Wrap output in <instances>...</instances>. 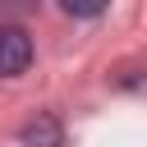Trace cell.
Masks as SVG:
<instances>
[{"instance_id":"6da1fadb","label":"cell","mask_w":147,"mask_h":147,"mask_svg":"<svg viewBox=\"0 0 147 147\" xmlns=\"http://www.w3.org/2000/svg\"><path fill=\"white\" fill-rule=\"evenodd\" d=\"M32 64V37L18 23H0V78H18Z\"/></svg>"},{"instance_id":"7a4b0ae2","label":"cell","mask_w":147,"mask_h":147,"mask_svg":"<svg viewBox=\"0 0 147 147\" xmlns=\"http://www.w3.org/2000/svg\"><path fill=\"white\" fill-rule=\"evenodd\" d=\"M60 119L55 115H37L32 124H23V142L28 147H60Z\"/></svg>"},{"instance_id":"3957f363","label":"cell","mask_w":147,"mask_h":147,"mask_svg":"<svg viewBox=\"0 0 147 147\" xmlns=\"http://www.w3.org/2000/svg\"><path fill=\"white\" fill-rule=\"evenodd\" d=\"M60 9H64V14H83V18H96V14H101V5H78V0H64Z\"/></svg>"}]
</instances>
